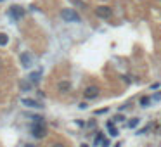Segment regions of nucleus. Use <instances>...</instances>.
Masks as SVG:
<instances>
[{
  "instance_id": "obj_7",
  "label": "nucleus",
  "mask_w": 161,
  "mask_h": 147,
  "mask_svg": "<svg viewBox=\"0 0 161 147\" xmlns=\"http://www.w3.org/2000/svg\"><path fill=\"white\" fill-rule=\"evenodd\" d=\"M85 97H87V99L99 97V88H97V87H89L87 90H85Z\"/></svg>"
},
{
  "instance_id": "obj_16",
  "label": "nucleus",
  "mask_w": 161,
  "mask_h": 147,
  "mask_svg": "<svg viewBox=\"0 0 161 147\" xmlns=\"http://www.w3.org/2000/svg\"><path fill=\"white\" fill-rule=\"evenodd\" d=\"M101 147H109V140H108V138H102V140H101Z\"/></svg>"
},
{
  "instance_id": "obj_18",
  "label": "nucleus",
  "mask_w": 161,
  "mask_h": 147,
  "mask_svg": "<svg viewBox=\"0 0 161 147\" xmlns=\"http://www.w3.org/2000/svg\"><path fill=\"white\" fill-rule=\"evenodd\" d=\"M123 119H125V118L121 116V114H118V116L114 118V121H123Z\"/></svg>"
},
{
  "instance_id": "obj_19",
  "label": "nucleus",
  "mask_w": 161,
  "mask_h": 147,
  "mask_svg": "<svg viewBox=\"0 0 161 147\" xmlns=\"http://www.w3.org/2000/svg\"><path fill=\"white\" fill-rule=\"evenodd\" d=\"M52 147H64V146H62V144H54Z\"/></svg>"
},
{
  "instance_id": "obj_20",
  "label": "nucleus",
  "mask_w": 161,
  "mask_h": 147,
  "mask_svg": "<svg viewBox=\"0 0 161 147\" xmlns=\"http://www.w3.org/2000/svg\"><path fill=\"white\" fill-rule=\"evenodd\" d=\"M114 147H121V146H120V144H116V146H114Z\"/></svg>"
},
{
  "instance_id": "obj_1",
  "label": "nucleus",
  "mask_w": 161,
  "mask_h": 147,
  "mask_svg": "<svg viewBox=\"0 0 161 147\" xmlns=\"http://www.w3.org/2000/svg\"><path fill=\"white\" fill-rule=\"evenodd\" d=\"M61 18L66 23H80L81 21V18L76 14V10H73V9H62L61 10Z\"/></svg>"
},
{
  "instance_id": "obj_11",
  "label": "nucleus",
  "mask_w": 161,
  "mask_h": 147,
  "mask_svg": "<svg viewBox=\"0 0 161 147\" xmlns=\"http://www.w3.org/2000/svg\"><path fill=\"white\" fill-rule=\"evenodd\" d=\"M149 104H151V97H142L141 99V106H142V108H147Z\"/></svg>"
},
{
  "instance_id": "obj_5",
  "label": "nucleus",
  "mask_w": 161,
  "mask_h": 147,
  "mask_svg": "<svg viewBox=\"0 0 161 147\" xmlns=\"http://www.w3.org/2000/svg\"><path fill=\"white\" fill-rule=\"evenodd\" d=\"M9 16L10 18H14V19H21V18L24 16V10L21 9V7H18V5H14V7H10Z\"/></svg>"
},
{
  "instance_id": "obj_14",
  "label": "nucleus",
  "mask_w": 161,
  "mask_h": 147,
  "mask_svg": "<svg viewBox=\"0 0 161 147\" xmlns=\"http://www.w3.org/2000/svg\"><path fill=\"white\" fill-rule=\"evenodd\" d=\"M7 42H9L7 35H0V45H7Z\"/></svg>"
},
{
  "instance_id": "obj_12",
  "label": "nucleus",
  "mask_w": 161,
  "mask_h": 147,
  "mask_svg": "<svg viewBox=\"0 0 161 147\" xmlns=\"http://www.w3.org/2000/svg\"><path fill=\"white\" fill-rule=\"evenodd\" d=\"M152 128V125H147V127H144V128H141L139 132H137V135H144V133H147L149 130Z\"/></svg>"
},
{
  "instance_id": "obj_13",
  "label": "nucleus",
  "mask_w": 161,
  "mask_h": 147,
  "mask_svg": "<svg viewBox=\"0 0 161 147\" xmlns=\"http://www.w3.org/2000/svg\"><path fill=\"white\" fill-rule=\"evenodd\" d=\"M59 88L62 90V92H66V90L70 88V83H68V81H61V83H59Z\"/></svg>"
},
{
  "instance_id": "obj_17",
  "label": "nucleus",
  "mask_w": 161,
  "mask_h": 147,
  "mask_svg": "<svg viewBox=\"0 0 161 147\" xmlns=\"http://www.w3.org/2000/svg\"><path fill=\"white\" fill-rule=\"evenodd\" d=\"M102 138H104V137H102L101 133H99V135L95 137V146H99V144H101V140H102Z\"/></svg>"
},
{
  "instance_id": "obj_22",
  "label": "nucleus",
  "mask_w": 161,
  "mask_h": 147,
  "mask_svg": "<svg viewBox=\"0 0 161 147\" xmlns=\"http://www.w3.org/2000/svg\"><path fill=\"white\" fill-rule=\"evenodd\" d=\"M81 147H89V146H85V144H83V146H81Z\"/></svg>"
},
{
  "instance_id": "obj_15",
  "label": "nucleus",
  "mask_w": 161,
  "mask_h": 147,
  "mask_svg": "<svg viewBox=\"0 0 161 147\" xmlns=\"http://www.w3.org/2000/svg\"><path fill=\"white\" fill-rule=\"evenodd\" d=\"M160 99H161V92H158V94H154V95L151 97V100H154V102H158Z\"/></svg>"
},
{
  "instance_id": "obj_21",
  "label": "nucleus",
  "mask_w": 161,
  "mask_h": 147,
  "mask_svg": "<svg viewBox=\"0 0 161 147\" xmlns=\"http://www.w3.org/2000/svg\"><path fill=\"white\" fill-rule=\"evenodd\" d=\"M26 147H35V146H30V144H28V146H26Z\"/></svg>"
},
{
  "instance_id": "obj_9",
  "label": "nucleus",
  "mask_w": 161,
  "mask_h": 147,
  "mask_svg": "<svg viewBox=\"0 0 161 147\" xmlns=\"http://www.w3.org/2000/svg\"><path fill=\"white\" fill-rule=\"evenodd\" d=\"M106 127H108V132H109L111 137H116V135H118V130H116V127L113 125V121H108V125H106Z\"/></svg>"
},
{
  "instance_id": "obj_4",
  "label": "nucleus",
  "mask_w": 161,
  "mask_h": 147,
  "mask_svg": "<svg viewBox=\"0 0 161 147\" xmlns=\"http://www.w3.org/2000/svg\"><path fill=\"white\" fill-rule=\"evenodd\" d=\"M21 64H23L24 68H31V66H33V56L28 54V52H23V54H21Z\"/></svg>"
},
{
  "instance_id": "obj_10",
  "label": "nucleus",
  "mask_w": 161,
  "mask_h": 147,
  "mask_svg": "<svg viewBox=\"0 0 161 147\" xmlns=\"http://www.w3.org/2000/svg\"><path fill=\"white\" fill-rule=\"evenodd\" d=\"M139 123H141L139 118H132L130 121H128V128H137V127H139Z\"/></svg>"
},
{
  "instance_id": "obj_8",
  "label": "nucleus",
  "mask_w": 161,
  "mask_h": 147,
  "mask_svg": "<svg viewBox=\"0 0 161 147\" xmlns=\"http://www.w3.org/2000/svg\"><path fill=\"white\" fill-rule=\"evenodd\" d=\"M40 76H42V71H35V73H31L28 78H30L31 83H38V81H40Z\"/></svg>"
},
{
  "instance_id": "obj_3",
  "label": "nucleus",
  "mask_w": 161,
  "mask_h": 147,
  "mask_svg": "<svg viewBox=\"0 0 161 147\" xmlns=\"http://www.w3.org/2000/svg\"><path fill=\"white\" fill-rule=\"evenodd\" d=\"M95 14H97L99 18H102V19H108V18H111L113 10H111L109 7H106V5H101V7L95 9Z\"/></svg>"
},
{
  "instance_id": "obj_6",
  "label": "nucleus",
  "mask_w": 161,
  "mask_h": 147,
  "mask_svg": "<svg viewBox=\"0 0 161 147\" xmlns=\"http://www.w3.org/2000/svg\"><path fill=\"white\" fill-rule=\"evenodd\" d=\"M21 102H23V106H26V108H33V109L42 108V106H40V102H37L35 99H23Z\"/></svg>"
},
{
  "instance_id": "obj_2",
  "label": "nucleus",
  "mask_w": 161,
  "mask_h": 147,
  "mask_svg": "<svg viewBox=\"0 0 161 147\" xmlns=\"http://www.w3.org/2000/svg\"><path fill=\"white\" fill-rule=\"evenodd\" d=\"M31 133H33V137H37V138L45 137V127H43V123H33L31 125Z\"/></svg>"
}]
</instances>
